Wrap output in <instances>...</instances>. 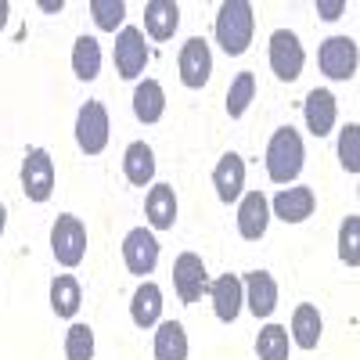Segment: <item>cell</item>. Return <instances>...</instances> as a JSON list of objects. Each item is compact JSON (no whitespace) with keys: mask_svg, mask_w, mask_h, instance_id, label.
<instances>
[{"mask_svg":"<svg viewBox=\"0 0 360 360\" xmlns=\"http://www.w3.org/2000/svg\"><path fill=\"white\" fill-rule=\"evenodd\" d=\"M213 33H217V44H220L231 58L245 54L249 44H252V33H256L252 4H249V0H224V4H220V15H217V25H213Z\"/></svg>","mask_w":360,"mask_h":360,"instance_id":"1","label":"cell"},{"mask_svg":"<svg viewBox=\"0 0 360 360\" xmlns=\"http://www.w3.org/2000/svg\"><path fill=\"white\" fill-rule=\"evenodd\" d=\"M303 137H299L292 127H281L274 130V137H270L266 144V173L274 184H288V180H295L299 173H303Z\"/></svg>","mask_w":360,"mask_h":360,"instance_id":"2","label":"cell"},{"mask_svg":"<svg viewBox=\"0 0 360 360\" xmlns=\"http://www.w3.org/2000/svg\"><path fill=\"white\" fill-rule=\"evenodd\" d=\"M51 252L62 266H79L83 256H86V227L79 217L72 213H62L51 227Z\"/></svg>","mask_w":360,"mask_h":360,"instance_id":"3","label":"cell"},{"mask_svg":"<svg viewBox=\"0 0 360 360\" xmlns=\"http://www.w3.org/2000/svg\"><path fill=\"white\" fill-rule=\"evenodd\" d=\"M22 191L29 202H47L54 195V159L47 148H29L22 159Z\"/></svg>","mask_w":360,"mask_h":360,"instance_id":"4","label":"cell"},{"mask_svg":"<svg viewBox=\"0 0 360 360\" xmlns=\"http://www.w3.org/2000/svg\"><path fill=\"white\" fill-rule=\"evenodd\" d=\"M303 65H307V51L299 44V37L288 33V29H278L270 37V69H274V76L281 83H295L303 76Z\"/></svg>","mask_w":360,"mask_h":360,"instance_id":"5","label":"cell"},{"mask_svg":"<svg viewBox=\"0 0 360 360\" xmlns=\"http://www.w3.org/2000/svg\"><path fill=\"white\" fill-rule=\"evenodd\" d=\"M108 108L101 101H86L76 115V144L86 155H101L108 148Z\"/></svg>","mask_w":360,"mask_h":360,"instance_id":"6","label":"cell"},{"mask_svg":"<svg viewBox=\"0 0 360 360\" xmlns=\"http://www.w3.org/2000/svg\"><path fill=\"white\" fill-rule=\"evenodd\" d=\"M173 288L180 295V303H198L202 292H209V274H205V263L195 252H180L173 263Z\"/></svg>","mask_w":360,"mask_h":360,"instance_id":"7","label":"cell"},{"mask_svg":"<svg viewBox=\"0 0 360 360\" xmlns=\"http://www.w3.org/2000/svg\"><path fill=\"white\" fill-rule=\"evenodd\" d=\"M176 69H180V83L191 86V90H202L209 83V76H213V54H209V44L202 37H191L184 47H180Z\"/></svg>","mask_w":360,"mask_h":360,"instance_id":"8","label":"cell"},{"mask_svg":"<svg viewBox=\"0 0 360 360\" xmlns=\"http://www.w3.org/2000/svg\"><path fill=\"white\" fill-rule=\"evenodd\" d=\"M148 65V44H144V33L134 25H123L115 37V72L123 79H137Z\"/></svg>","mask_w":360,"mask_h":360,"instance_id":"9","label":"cell"},{"mask_svg":"<svg viewBox=\"0 0 360 360\" xmlns=\"http://www.w3.org/2000/svg\"><path fill=\"white\" fill-rule=\"evenodd\" d=\"M317 62L328 79H353L356 76V44L349 37H328L317 51Z\"/></svg>","mask_w":360,"mask_h":360,"instance_id":"10","label":"cell"},{"mask_svg":"<svg viewBox=\"0 0 360 360\" xmlns=\"http://www.w3.org/2000/svg\"><path fill=\"white\" fill-rule=\"evenodd\" d=\"M123 259H127V270L137 278L152 274L155 263H159V242L148 227H134L127 238H123Z\"/></svg>","mask_w":360,"mask_h":360,"instance_id":"11","label":"cell"},{"mask_svg":"<svg viewBox=\"0 0 360 360\" xmlns=\"http://www.w3.org/2000/svg\"><path fill=\"white\" fill-rule=\"evenodd\" d=\"M242 288H245V303L256 317H270L278 310V281L274 274H266V270H249L242 278Z\"/></svg>","mask_w":360,"mask_h":360,"instance_id":"12","label":"cell"},{"mask_svg":"<svg viewBox=\"0 0 360 360\" xmlns=\"http://www.w3.org/2000/svg\"><path fill=\"white\" fill-rule=\"evenodd\" d=\"M209 295H213V314H217L224 324L238 321V314H242V303H245L242 278H238V274H220L213 285H209Z\"/></svg>","mask_w":360,"mask_h":360,"instance_id":"13","label":"cell"},{"mask_svg":"<svg viewBox=\"0 0 360 360\" xmlns=\"http://www.w3.org/2000/svg\"><path fill=\"white\" fill-rule=\"evenodd\" d=\"M213 188H217V198L220 202H238L245 191V159L238 155V152H227L217 169H213Z\"/></svg>","mask_w":360,"mask_h":360,"instance_id":"14","label":"cell"},{"mask_svg":"<svg viewBox=\"0 0 360 360\" xmlns=\"http://www.w3.org/2000/svg\"><path fill=\"white\" fill-rule=\"evenodd\" d=\"M266 224H270V202L263 191H249L238 205V234L245 238V242H259L266 234Z\"/></svg>","mask_w":360,"mask_h":360,"instance_id":"15","label":"cell"},{"mask_svg":"<svg viewBox=\"0 0 360 360\" xmlns=\"http://www.w3.org/2000/svg\"><path fill=\"white\" fill-rule=\"evenodd\" d=\"M314 205H317V195L314 188H285L274 195L270 209H274V217L285 220V224H303L314 217Z\"/></svg>","mask_w":360,"mask_h":360,"instance_id":"16","label":"cell"},{"mask_svg":"<svg viewBox=\"0 0 360 360\" xmlns=\"http://www.w3.org/2000/svg\"><path fill=\"white\" fill-rule=\"evenodd\" d=\"M303 115H307V127H310L314 137H328L335 130V119H339L335 94L332 90H310L307 105H303Z\"/></svg>","mask_w":360,"mask_h":360,"instance_id":"17","label":"cell"},{"mask_svg":"<svg viewBox=\"0 0 360 360\" xmlns=\"http://www.w3.org/2000/svg\"><path fill=\"white\" fill-rule=\"evenodd\" d=\"M180 25V8L173 0H148L144 4V29L152 40H169Z\"/></svg>","mask_w":360,"mask_h":360,"instance_id":"18","label":"cell"},{"mask_svg":"<svg viewBox=\"0 0 360 360\" xmlns=\"http://www.w3.org/2000/svg\"><path fill=\"white\" fill-rule=\"evenodd\" d=\"M130 317L137 328H155L159 317H162V288L155 281H144L134 299H130Z\"/></svg>","mask_w":360,"mask_h":360,"instance_id":"19","label":"cell"},{"mask_svg":"<svg viewBox=\"0 0 360 360\" xmlns=\"http://www.w3.org/2000/svg\"><path fill=\"white\" fill-rule=\"evenodd\" d=\"M144 213H148V224L155 231H169L176 224V195L169 184H155L144 198Z\"/></svg>","mask_w":360,"mask_h":360,"instance_id":"20","label":"cell"},{"mask_svg":"<svg viewBox=\"0 0 360 360\" xmlns=\"http://www.w3.org/2000/svg\"><path fill=\"white\" fill-rule=\"evenodd\" d=\"M123 173H127L130 184H137V188L152 184V180H155V152H152V144L134 141L127 148V155H123Z\"/></svg>","mask_w":360,"mask_h":360,"instance_id":"21","label":"cell"},{"mask_svg":"<svg viewBox=\"0 0 360 360\" xmlns=\"http://www.w3.org/2000/svg\"><path fill=\"white\" fill-rule=\"evenodd\" d=\"M162 112H166V90H162V83H155V79L137 83V90H134V115L141 119V123H159Z\"/></svg>","mask_w":360,"mask_h":360,"instance_id":"22","label":"cell"},{"mask_svg":"<svg viewBox=\"0 0 360 360\" xmlns=\"http://www.w3.org/2000/svg\"><path fill=\"white\" fill-rule=\"evenodd\" d=\"M79 303H83V288H79V281L72 278V274H58L54 281H51V310L58 314V317H76L79 314Z\"/></svg>","mask_w":360,"mask_h":360,"instance_id":"23","label":"cell"},{"mask_svg":"<svg viewBox=\"0 0 360 360\" xmlns=\"http://www.w3.org/2000/svg\"><path fill=\"white\" fill-rule=\"evenodd\" d=\"M321 328L324 324H321V314H317L314 303H299L295 307V314H292V339H295L299 349H317Z\"/></svg>","mask_w":360,"mask_h":360,"instance_id":"24","label":"cell"},{"mask_svg":"<svg viewBox=\"0 0 360 360\" xmlns=\"http://www.w3.org/2000/svg\"><path fill=\"white\" fill-rule=\"evenodd\" d=\"M155 360H188V335L180 321H162L155 332Z\"/></svg>","mask_w":360,"mask_h":360,"instance_id":"25","label":"cell"},{"mask_svg":"<svg viewBox=\"0 0 360 360\" xmlns=\"http://www.w3.org/2000/svg\"><path fill=\"white\" fill-rule=\"evenodd\" d=\"M72 72L83 83L98 79V72H101V44L94 37H79L76 40V47H72Z\"/></svg>","mask_w":360,"mask_h":360,"instance_id":"26","label":"cell"},{"mask_svg":"<svg viewBox=\"0 0 360 360\" xmlns=\"http://www.w3.org/2000/svg\"><path fill=\"white\" fill-rule=\"evenodd\" d=\"M252 98H256V76L252 72H238L231 79V86H227V115L231 119H242L249 112Z\"/></svg>","mask_w":360,"mask_h":360,"instance_id":"27","label":"cell"},{"mask_svg":"<svg viewBox=\"0 0 360 360\" xmlns=\"http://www.w3.org/2000/svg\"><path fill=\"white\" fill-rule=\"evenodd\" d=\"M256 356L259 360H288V328L266 324L256 335Z\"/></svg>","mask_w":360,"mask_h":360,"instance_id":"28","label":"cell"},{"mask_svg":"<svg viewBox=\"0 0 360 360\" xmlns=\"http://www.w3.org/2000/svg\"><path fill=\"white\" fill-rule=\"evenodd\" d=\"M86 8H90V15H94L98 29H105V33H115V29L123 25V18H127L123 0H90Z\"/></svg>","mask_w":360,"mask_h":360,"instance_id":"29","label":"cell"},{"mask_svg":"<svg viewBox=\"0 0 360 360\" xmlns=\"http://www.w3.org/2000/svg\"><path fill=\"white\" fill-rule=\"evenodd\" d=\"M339 259L346 266L360 263V217H346L339 227Z\"/></svg>","mask_w":360,"mask_h":360,"instance_id":"30","label":"cell"},{"mask_svg":"<svg viewBox=\"0 0 360 360\" xmlns=\"http://www.w3.org/2000/svg\"><path fill=\"white\" fill-rule=\"evenodd\" d=\"M65 356L69 360H94V332H90V324H72L65 332Z\"/></svg>","mask_w":360,"mask_h":360,"instance_id":"31","label":"cell"},{"mask_svg":"<svg viewBox=\"0 0 360 360\" xmlns=\"http://www.w3.org/2000/svg\"><path fill=\"white\" fill-rule=\"evenodd\" d=\"M339 162L346 173H360V127L349 123L339 134Z\"/></svg>","mask_w":360,"mask_h":360,"instance_id":"32","label":"cell"},{"mask_svg":"<svg viewBox=\"0 0 360 360\" xmlns=\"http://www.w3.org/2000/svg\"><path fill=\"white\" fill-rule=\"evenodd\" d=\"M346 11V4H342V0H317V15L321 18H328V22H332V18H339Z\"/></svg>","mask_w":360,"mask_h":360,"instance_id":"33","label":"cell"},{"mask_svg":"<svg viewBox=\"0 0 360 360\" xmlns=\"http://www.w3.org/2000/svg\"><path fill=\"white\" fill-rule=\"evenodd\" d=\"M8 15H11V8H8V0H0V29L8 25Z\"/></svg>","mask_w":360,"mask_h":360,"instance_id":"34","label":"cell"},{"mask_svg":"<svg viewBox=\"0 0 360 360\" xmlns=\"http://www.w3.org/2000/svg\"><path fill=\"white\" fill-rule=\"evenodd\" d=\"M4 227H8V209H4V202H0V234H4Z\"/></svg>","mask_w":360,"mask_h":360,"instance_id":"35","label":"cell"}]
</instances>
